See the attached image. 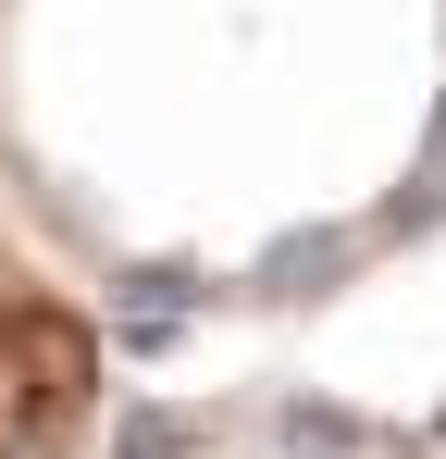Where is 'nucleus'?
I'll list each match as a JSON object with an SVG mask.
<instances>
[{"label": "nucleus", "mask_w": 446, "mask_h": 459, "mask_svg": "<svg viewBox=\"0 0 446 459\" xmlns=\"http://www.w3.org/2000/svg\"><path fill=\"white\" fill-rule=\"evenodd\" d=\"M99 410V360L87 323L63 310V286L38 261L0 248V459H74Z\"/></svg>", "instance_id": "nucleus-1"}]
</instances>
